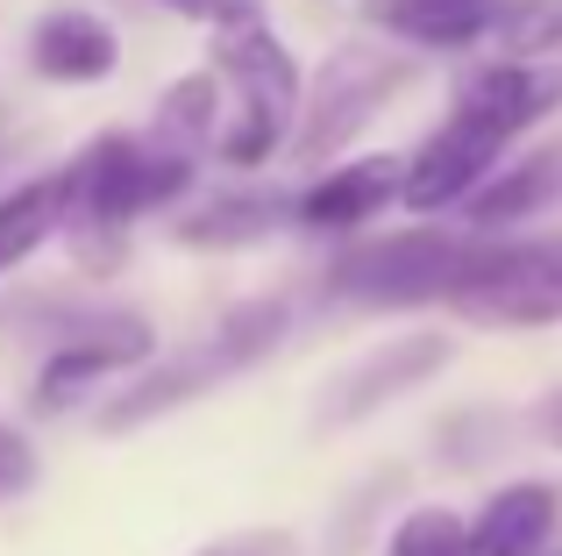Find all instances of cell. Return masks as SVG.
Wrapping results in <instances>:
<instances>
[{
	"label": "cell",
	"instance_id": "cell-1",
	"mask_svg": "<svg viewBox=\"0 0 562 556\" xmlns=\"http://www.w3.org/2000/svg\"><path fill=\"white\" fill-rule=\"evenodd\" d=\"M292 329V307L285 300H243L235 314H221L206 335H192L186 349L157 357L150 371H136L108 407H100V435H128V429H150V421L179 414L200 392L228 386L235 371H249L257 357H271L278 335Z\"/></svg>",
	"mask_w": 562,
	"mask_h": 556
},
{
	"label": "cell",
	"instance_id": "cell-4",
	"mask_svg": "<svg viewBox=\"0 0 562 556\" xmlns=\"http://www.w3.org/2000/svg\"><path fill=\"white\" fill-rule=\"evenodd\" d=\"M406 86H413L406 51H384V43H342V51L314 71V86H306V114H300V136H292V165L328 171V157L342 151L378 108H392Z\"/></svg>",
	"mask_w": 562,
	"mask_h": 556
},
{
	"label": "cell",
	"instance_id": "cell-15",
	"mask_svg": "<svg viewBox=\"0 0 562 556\" xmlns=\"http://www.w3.org/2000/svg\"><path fill=\"white\" fill-rule=\"evenodd\" d=\"M549 535H555V492L549 486H506L470 521V556H541Z\"/></svg>",
	"mask_w": 562,
	"mask_h": 556
},
{
	"label": "cell",
	"instance_id": "cell-10",
	"mask_svg": "<svg viewBox=\"0 0 562 556\" xmlns=\"http://www.w3.org/2000/svg\"><path fill=\"white\" fill-rule=\"evenodd\" d=\"M555 108H562V71L555 65H527V57L463 71V79H456V93H449V114L492 122V129H506V136L535 129L541 114H555Z\"/></svg>",
	"mask_w": 562,
	"mask_h": 556
},
{
	"label": "cell",
	"instance_id": "cell-18",
	"mask_svg": "<svg viewBox=\"0 0 562 556\" xmlns=\"http://www.w3.org/2000/svg\"><path fill=\"white\" fill-rule=\"evenodd\" d=\"M384 556H470V529L456 514H441V507H420V514H406L392 529Z\"/></svg>",
	"mask_w": 562,
	"mask_h": 556
},
{
	"label": "cell",
	"instance_id": "cell-11",
	"mask_svg": "<svg viewBox=\"0 0 562 556\" xmlns=\"http://www.w3.org/2000/svg\"><path fill=\"white\" fill-rule=\"evenodd\" d=\"M285 222H300V193H271V186H228L206 193L179 214V243L186 251H243V243L278 236Z\"/></svg>",
	"mask_w": 562,
	"mask_h": 556
},
{
	"label": "cell",
	"instance_id": "cell-16",
	"mask_svg": "<svg viewBox=\"0 0 562 556\" xmlns=\"http://www.w3.org/2000/svg\"><path fill=\"white\" fill-rule=\"evenodd\" d=\"M71 214V179L65 171H36V179L8 186V200H0V271H14L22 257H36L43 243L65 229Z\"/></svg>",
	"mask_w": 562,
	"mask_h": 556
},
{
	"label": "cell",
	"instance_id": "cell-13",
	"mask_svg": "<svg viewBox=\"0 0 562 556\" xmlns=\"http://www.w3.org/2000/svg\"><path fill=\"white\" fill-rule=\"evenodd\" d=\"M29 65L50 86H100L122 65V43H114V29L93 8H50L29 29Z\"/></svg>",
	"mask_w": 562,
	"mask_h": 556
},
{
	"label": "cell",
	"instance_id": "cell-5",
	"mask_svg": "<svg viewBox=\"0 0 562 556\" xmlns=\"http://www.w3.org/2000/svg\"><path fill=\"white\" fill-rule=\"evenodd\" d=\"M449 307L477 329H555L562 321V236H520V243H484L470 257L463 286Z\"/></svg>",
	"mask_w": 562,
	"mask_h": 556
},
{
	"label": "cell",
	"instance_id": "cell-6",
	"mask_svg": "<svg viewBox=\"0 0 562 556\" xmlns=\"http://www.w3.org/2000/svg\"><path fill=\"white\" fill-rule=\"evenodd\" d=\"M157 364V329L143 314H93L79 329L57 335V349L43 357L36 371V407L57 414V407L86 400V386L100 378H122V371H150Z\"/></svg>",
	"mask_w": 562,
	"mask_h": 556
},
{
	"label": "cell",
	"instance_id": "cell-21",
	"mask_svg": "<svg viewBox=\"0 0 562 556\" xmlns=\"http://www.w3.org/2000/svg\"><path fill=\"white\" fill-rule=\"evenodd\" d=\"M192 556H300V543L285 529H235V535H214V543L192 549Z\"/></svg>",
	"mask_w": 562,
	"mask_h": 556
},
{
	"label": "cell",
	"instance_id": "cell-17",
	"mask_svg": "<svg viewBox=\"0 0 562 556\" xmlns=\"http://www.w3.org/2000/svg\"><path fill=\"white\" fill-rule=\"evenodd\" d=\"M555 200H562V151H535V157H520V165L498 171V179L463 208V222L470 229H513V222H527V214L555 208Z\"/></svg>",
	"mask_w": 562,
	"mask_h": 556
},
{
	"label": "cell",
	"instance_id": "cell-12",
	"mask_svg": "<svg viewBox=\"0 0 562 556\" xmlns=\"http://www.w3.org/2000/svg\"><path fill=\"white\" fill-rule=\"evenodd\" d=\"M228 86H221V71H186L179 86H165V100L150 108V129H143V143H150L157 157H171V165H192L200 171L206 151H221V136H228Z\"/></svg>",
	"mask_w": 562,
	"mask_h": 556
},
{
	"label": "cell",
	"instance_id": "cell-7",
	"mask_svg": "<svg viewBox=\"0 0 562 556\" xmlns=\"http://www.w3.org/2000/svg\"><path fill=\"white\" fill-rule=\"evenodd\" d=\"M513 136L492 122H470V114H449L420 151L406 157V208L413 214H441V208H470L484 186L498 179Z\"/></svg>",
	"mask_w": 562,
	"mask_h": 556
},
{
	"label": "cell",
	"instance_id": "cell-22",
	"mask_svg": "<svg viewBox=\"0 0 562 556\" xmlns=\"http://www.w3.org/2000/svg\"><path fill=\"white\" fill-rule=\"evenodd\" d=\"M535 429H541V435H549V443L562 449V392H549V400L535 407Z\"/></svg>",
	"mask_w": 562,
	"mask_h": 556
},
{
	"label": "cell",
	"instance_id": "cell-19",
	"mask_svg": "<svg viewBox=\"0 0 562 556\" xmlns=\"http://www.w3.org/2000/svg\"><path fill=\"white\" fill-rule=\"evenodd\" d=\"M36 478H43L36 443H29V435L0 414V500H29V492H36Z\"/></svg>",
	"mask_w": 562,
	"mask_h": 556
},
{
	"label": "cell",
	"instance_id": "cell-2",
	"mask_svg": "<svg viewBox=\"0 0 562 556\" xmlns=\"http://www.w3.org/2000/svg\"><path fill=\"white\" fill-rule=\"evenodd\" d=\"M214 71L235 93L228 136H221V165L263 171L278 151H292V136H300V114H306L300 57L257 22V29H235V36H214Z\"/></svg>",
	"mask_w": 562,
	"mask_h": 556
},
{
	"label": "cell",
	"instance_id": "cell-8",
	"mask_svg": "<svg viewBox=\"0 0 562 556\" xmlns=\"http://www.w3.org/2000/svg\"><path fill=\"white\" fill-rule=\"evenodd\" d=\"M449 357H456V343H449V335H427V329L420 335H398V343H378L371 357H357L328 392H321L314 429L321 435L357 429V421H371L378 407H392V400H406L413 386H427V378H435Z\"/></svg>",
	"mask_w": 562,
	"mask_h": 556
},
{
	"label": "cell",
	"instance_id": "cell-3",
	"mask_svg": "<svg viewBox=\"0 0 562 556\" xmlns=\"http://www.w3.org/2000/svg\"><path fill=\"white\" fill-rule=\"evenodd\" d=\"M470 257H477V236L406 229V236H378V243L342 251L328 271V292L335 300H357V307H427V300H449L463 286Z\"/></svg>",
	"mask_w": 562,
	"mask_h": 556
},
{
	"label": "cell",
	"instance_id": "cell-9",
	"mask_svg": "<svg viewBox=\"0 0 562 556\" xmlns=\"http://www.w3.org/2000/svg\"><path fill=\"white\" fill-rule=\"evenodd\" d=\"M392 200H406V157H349V165L314 171V186H300V229L349 236Z\"/></svg>",
	"mask_w": 562,
	"mask_h": 556
},
{
	"label": "cell",
	"instance_id": "cell-20",
	"mask_svg": "<svg viewBox=\"0 0 562 556\" xmlns=\"http://www.w3.org/2000/svg\"><path fill=\"white\" fill-rule=\"evenodd\" d=\"M165 8L186 14V22L221 29V36H235V29H257V22H263V0H165Z\"/></svg>",
	"mask_w": 562,
	"mask_h": 556
},
{
	"label": "cell",
	"instance_id": "cell-14",
	"mask_svg": "<svg viewBox=\"0 0 562 556\" xmlns=\"http://www.w3.org/2000/svg\"><path fill=\"white\" fill-rule=\"evenodd\" d=\"M363 14L413 51H463L498 29V0H363Z\"/></svg>",
	"mask_w": 562,
	"mask_h": 556
}]
</instances>
